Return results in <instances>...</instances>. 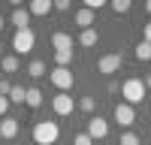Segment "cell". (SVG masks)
I'll return each instance as SVG.
<instances>
[{"label":"cell","mask_w":151,"mask_h":145,"mask_svg":"<svg viewBox=\"0 0 151 145\" xmlns=\"http://www.w3.org/2000/svg\"><path fill=\"white\" fill-rule=\"evenodd\" d=\"M24 103L30 109H40L42 106V91L40 88H24Z\"/></svg>","instance_id":"13"},{"label":"cell","mask_w":151,"mask_h":145,"mask_svg":"<svg viewBox=\"0 0 151 145\" xmlns=\"http://www.w3.org/2000/svg\"><path fill=\"white\" fill-rule=\"evenodd\" d=\"M115 121H118L121 127H130L133 121H136V109H133L130 103H124V100H121V103L115 106Z\"/></svg>","instance_id":"6"},{"label":"cell","mask_w":151,"mask_h":145,"mask_svg":"<svg viewBox=\"0 0 151 145\" xmlns=\"http://www.w3.org/2000/svg\"><path fill=\"white\" fill-rule=\"evenodd\" d=\"M133 55H136V60H151V42L142 39L139 45H136V52H133Z\"/></svg>","instance_id":"18"},{"label":"cell","mask_w":151,"mask_h":145,"mask_svg":"<svg viewBox=\"0 0 151 145\" xmlns=\"http://www.w3.org/2000/svg\"><path fill=\"white\" fill-rule=\"evenodd\" d=\"M121 97H124V103H130V106L142 103L145 100V85H142V79H127V82L121 85Z\"/></svg>","instance_id":"2"},{"label":"cell","mask_w":151,"mask_h":145,"mask_svg":"<svg viewBox=\"0 0 151 145\" xmlns=\"http://www.w3.org/2000/svg\"><path fill=\"white\" fill-rule=\"evenodd\" d=\"M52 45H55V52H73V36L64 33V30H58L52 36Z\"/></svg>","instance_id":"11"},{"label":"cell","mask_w":151,"mask_h":145,"mask_svg":"<svg viewBox=\"0 0 151 145\" xmlns=\"http://www.w3.org/2000/svg\"><path fill=\"white\" fill-rule=\"evenodd\" d=\"M33 45H36V33H33L30 27L15 30V36H12V48H15V55H27V52H33Z\"/></svg>","instance_id":"3"},{"label":"cell","mask_w":151,"mask_h":145,"mask_svg":"<svg viewBox=\"0 0 151 145\" xmlns=\"http://www.w3.org/2000/svg\"><path fill=\"white\" fill-rule=\"evenodd\" d=\"M73 145H94V139L88 136V133H79V136L73 139Z\"/></svg>","instance_id":"24"},{"label":"cell","mask_w":151,"mask_h":145,"mask_svg":"<svg viewBox=\"0 0 151 145\" xmlns=\"http://www.w3.org/2000/svg\"><path fill=\"white\" fill-rule=\"evenodd\" d=\"M106 3L103 0H85V9H91V12H97V9H103Z\"/></svg>","instance_id":"25"},{"label":"cell","mask_w":151,"mask_h":145,"mask_svg":"<svg viewBox=\"0 0 151 145\" xmlns=\"http://www.w3.org/2000/svg\"><path fill=\"white\" fill-rule=\"evenodd\" d=\"M109 6H112V12H118V15H124V12H130V6H133V3H130V0H112Z\"/></svg>","instance_id":"19"},{"label":"cell","mask_w":151,"mask_h":145,"mask_svg":"<svg viewBox=\"0 0 151 145\" xmlns=\"http://www.w3.org/2000/svg\"><path fill=\"white\" fill-rule=\"evenodd\" d=\"M145 42H151V21L145 24Z\"/></svg>","instance_id":"29"},{"label":"cell","mask_w":151,"mask_h":145,"mask_svg":"<svg viewBox=\"0 0 151 145\" xmlns=\"http://www.w3.org/2000/svg\"><path fill=\"white\" fill-rule=\"evenodd\" d=\"M145 12H148V15H151V0H148V3H145Z\"/></svg>","instance_id":"31"},{"label":"cell","mask_w":151,"mask_h":145,"mask_svg":"<svg viewBox=\"0 0 151 145\" xmlns=\"http://www.w3.org/2000/svg\"><path fill=\"white\" fill-rule=\"evenodd\" d=\"M9 112V97H0V118H6Z\"/></svg>","instance_id":"27"},{"label":"cell","mask_w":151,"mask_h":145,"mask_svg":"<svg viewBox=\"0 0 151 145\" xmlns=\"http://www.w3.org/2000/svg\"><path fill=\"white\" fill-rule=\"evenodd\" d=\"M9 103H21V106H24V88H21V85H12V91H9Z\"/></svg>","instance_id":"20"},{"label":"cell","mask_w":151,"mask_h":145,"mask_svg":"<svg viewBox=\"0 0 151 145\" xmlns=\"http://www.w3.org/2000/svg\"><path fill=\"white\" fill-rule=\"evenodd\" d=\"M18 136V118H0V139H15Z\"/></svg>","instance_id":"8"},{"label":"cell","mask_w":151,"mask_h":145,"mask_svg":"<svg viewBox=\"0 0 151 145\" xmlns=\"http://www.w3.org/2000/svg\"><path fill=\"white\" fill-rule=\"evenodd\" d=\"M27 76H30V79L45 76V64H42V60H30V64H27Z\"/></svg>","instance_id":"17"},{"label":"cell","mask_w":151,"mask_h":145,"mask_svg":"<svg viewBox=\"0 0 151 145\" xmlns=\"http://www.w3.org/2000/svg\"><path fill=\"white\" fill-rule=\"evenodd\" d=\"M124 64V57L121 55H103L97 60V72H103V76H112V72H118Z\"/></svg>","instance_id":"5"},{"label":"cell","mask_w":151,"mask_h":145,"mask_svg":"<svg viewBox=\"0 0 151 145\" xmlns=\"http://www.w3.org/2000/svg\"><path fill=\"white\" fill-rule=\"evenodd\" d=\"M12 24H15V30H24V27H30V12L27 9H12Z\"/></svg>","instance_id":"12"},{"label":"cell","mask_w":151,"mask_h":145,"mask_svg":"<svg viewBox=\"0 0 151 145\" xmlns=\"http://www.w3.org/2000/svg\"><path fill=\"white\" fill-rule=\"evenodd\" d=\"M106 133H109V124H106V118L94 115L91 121H88V136H91V139H106Z\"/></svg>","instance_id":"7"},{"label":"cell","mask_w":151,"mask_h":145,"mask_svg":"<svg viewBox=\"0 0 151 145\" xmlns=\"http://www.w3.org/2000/svg\"><path fill=\"white\" fill-rule=\"evenodd\" d=\"M0 30H3V15H0Z\"/></svg>","instance_id":"32"},{"label":"cell","mask_w":151,"mask_h":145,"mask_svg":"<svg viewBox=\"0 0 151 145\" xmlns=\"http://www.w3.org/2000/svg\"><path fill=\"white\" fill-rule=\"evenodd\" d=\"M9 91H12V82L9 79H0V97H9Z\"/></svg>","instance_id":"26"},{"label":"cell","mask_w":151,"mask_h":145,"mask_svg":"<svg viewBox=\"0 0 151 145\" xmlns=\"http://www.w3.org/2000/svg\"><path fill=\"white\" fill-rule=\"evenodd\" d=\"M70 60H73V52H55V64L58 67H67Z\"/></svg>","instance_id":"21"},{"label":"cell","mask_w":151,"mask_h":145,"mask_svg":"<svg viewBox=\"0 0 151 145\" xmlns=\"http://www.w3.org/2000/svg\"><path fill=\"white\" fill-rule=\"evenodd\" d=\"M118 145H139V136L127 130V133H121V142H118Z\"/></svg>","instance_id":"22"},{"label":"cell","mask_w":151,"mask_h":145,"mask_svg":"<svg viewBox=\"0 0 151 145\" xmlns=\"http://www.w3.org/2000/svg\"><path fill=\"white\" fill-rule=\"evenodd\" d=\"M97 39H100V33H97L94 27H88V30H82V36H79V42H82L85 48H91V45H97Z\"/></svg>","instance_id":"15"},{"label":"cell","mask_w":151,"mask_h":145,"mask_svg":"<svg viewBox=\"0 0 151 145\" xmlns=\"http://www.w3.org/2000/svg\"><path fill=\"white\" fill-rule=\"evenodd\" d=\"M142 85H145V88H151V72H145V82H142Z\"/></svg>","instance_id":"30"},{"label":"cell","mask_w":151,"mask_h":145,"mask_svg":"<svg viewBox=\"0 0 151 145\" xmlns=\"http://www.w3.org/2000/svg\"><path fill=\"white\" fill-rule=\"evenodd\" d=\"M0 67H3V72H18V57L15 55H3L0 57Z\"/></svg>","instance_id":"16"},{"label":"cell","mask_w":151,"mask_h":145,"mask_svg":"<svg viewBox=\"0 0 151 145\" xmlns=\"http://www.w3.org/2000/svg\"><path fill=\"white\" fill-rule=\"evenodd\" d=\"M52 9H55V0H30V3H27L30 15H48Z\"/></svg>","instance_id":"10"},{"label":"cell","mask_w":151,"mask_h":145,"mask_svg":"<svg viewBox=\"0 0 151 145\" xmlns=\"http://www.w3.org/2000/svg\"><path fill=\"white\" fill-rule=\"evenodd\" d=\"M58 136H60L58 121H40V124L33 127V139H36V145H55Z\"/></svg>","instance_id":"1"},{"label":"cell","mask_w":151,"mask_h":145,"mask_svg":"<svg viewBox=\"0 0 151 145\" xmlns=\"http://www.w3.org/2000/svg\"><path fill=\"white\" fill-rule=\"evenodd\" d=\"M55 9H58V12H67V9H70V0H55Z\"/></svg>","instance_id":"28"},{"label":"cell","mask_w":151,"mask_h":145,"mask_svg":"<svg viewBox=\"0 0 151 145\" xmlns=\"http://www.w3.org/2000/svg\"><path fill=\"white\" fill-rule=\"evenodd\" d=\"M48 82H52L60 94H67V91L73 88V70H70V67H55L52 72H48Z\"/></svg>","instance_id":"4"},{"label":"cell","mask_w":151,"mask_h":145,"mask_svg":"<svg viewBox=\"0 0 151 145\" xmlns=\"http://www.w3.org/2000/svg\"><path fill=\"white\" fill-rule=\"evenodd\" d=\"M82 112H94V106H97V100H94V97H82Z\"/></svg>","instance_id":"23"},{"label":"cell","mask_w":151,"mask_h":145,"mask_svg":"<svg viewBox=\"0 0 151 145\" xmlns=\"http://www.w3.org/2000/svg\"><path fill=\"white\" fill-rule=\"evenodd\" d=\"M76 24H79L82 30H88V27L94 24V12H91V9H79V12H76Z\"/></svg>","instance_id":"14"},{"label":"cell","mask_w":151,"mask_h":145,"mask_svg":"<svg viewBox=\"0 0 151 145\" xmlns=\"http://www.w3.org/2000/svg\"><path fill=\"white\" fill-rule=\"evenodd\" d=\"M52 109H55L60 118L70 115V112H73V97H70V94H58L55 100H52Z\"/></svg>","instance_id":"9"}]
</instances>
